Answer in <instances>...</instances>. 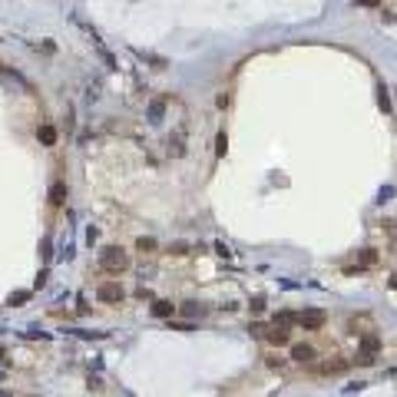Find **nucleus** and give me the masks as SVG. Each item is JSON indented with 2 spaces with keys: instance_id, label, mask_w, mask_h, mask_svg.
<instances>
[{
  "instance_id": "obj_1",
  "label": "nucleus",
  "mask_w": 397,
  "mask_h": 397,
  "mask_svg": "<svg viewBox=\"0 0 397 397\" xmlns=\"http://www.w3.org/2000/svg\"><path fill=\"white\" fill-rule=\"evenodd\" d=\"M100 265L106 271H126L129 268V255L123 248H103L100 252Z\"/></svg>"
},
{
  "instance_id": "obj_2",
  "label": "nucleus",
  "mask_w": 397,
  "mask_h": 397,
  "mask_svg": "<svg viewBox=\"0 0 397 397\" xmlns=\"http://www.w3.org/2000/svg\"><path fill=\"white\" fill-rule=\"evenodd\" d=\"M295 321L301 324L305 331H318V328H324V311H318V308H311V311H301V315H295Z\"/></svg>"
},
{
  "instance_id": "obj_3",
  "label": "nucleus",
  "mask_w": 397,
  "mask_h": 397,
  "mask_svg": "<svg viewBox=\"0 0 397 397\" xmlns=\"http://www.w3.org/2000/svg\"><path fill=\"white\" fill-rule=\"evenodd\" d=\"M96 295H100V301H123V285H116V282H103Z\"/></svg>"
},
{
  "instance_id": "obj_4",
  "label": "nucleus",
  "mask_w": 397,
  "mask_h": 397,
  "mask_svg": "<svg viewBox=\"0 0 397 397\" xmlns=\"http://www.w3.org/2000/svg\"><path fill=\"white\" fill-rule=\"evenodd\" d=\"M378 351H381V338L378 334H361V354H371V358H378Z\"/></svg>"
},
{
  "instance_id": "obj_5",
  "label": "nucleus",
  "mask_w": 397,
  "mask_h": 397,
  "mask_svg": "<svg viewBox=\"0 0 397 397\" xmlns=\"http://www.w3.org/2000/svg\"><path fill=\"white\" fill-rule=\"evenodd\" d=\"M291 358L301 361V364H308V361H315V347L311 344H295L291 347Z\"/></svg>"
},
{
  "instance_id": "obj_6",
  "label": "nucleus",
  "mask_w": 397,
  "mask_h": 397,
  "mask_svg": "<svg viewBox=\"0 0 397 397\" xmlns=\"http://www.w3.org/2000/svg\"><path fill=\"white\" fill-rule=\"evenodd\" d=\"M172 311H176V305H172V301H166V298L152 301V315H156V318H172Z\"/></svg>"
},
{
  "instance_id": "obj_7",
  "label": "nucleus",
  "mask_w": 397,
  "mask_h": 397,
  "mask_svg": "<svg viewBox=\"0 0 397 397\" xmlns=\"http://www.w3.org/2000/svg\"><path fill=\"white\" fill-rule=\"evenodd\" d=\"M262 338H268V344H278V347L288 344V331H285V328H271V331H265Z\"/></svg>"
},
{
  "instance_id": "obj_8",
  "label": "nucleus",
  "mask_w": 397,
  "mask_h": 397,
  "mask_svg": "<svg viewBox=\"0 0 397 397\" xmlns=\"http://www.w3.org/2000/svg\"><path fill=\"white\" fill-rule=\"evenodd\" d=\"M37 139H40L43 146H53V143H57V129H53L50 123H43V126L37 129Z\"/></svg>"
},
{
  "instance_id": "obj_9",
  "label": "nucleus",
  "mask_w": 397,
  "mask_h": 397,
  "mask_svg": "<svg viewBox=\"0 0 397 397\" xmlns=\"http://www.w3.org/2000/svg\"><path fill=\"white\" fill-rule=\"evenodd\" d=\"M162 109H166V100H152V103H149V123H159V120H162Z\"/></svg>"
},
{
  "instance_id": "obj_10",
  "label": "nucleus",
  "mask_w": 397,
  "mask_h": 397,
  "mask_svg": "<svg viewBox=\"0 0 397 397\" xmlns=\"http://www.w3.org/2000/svg\"><path fill=\"white\" fill-rule=\"evenodd\" d=\"M347 371V361H324L321 364V374H341Z\"/></svg>"
},
{
  "instance_id": "obj_11",
  "label": "nucleus",
  "mask_w": 397,
  "mask_h": 397,
  "mask_svg": "<svg viewBox=\"0 0 397 397\" xmlns=\"http://www.w3.org/2000/svg\"><path fill=\"white\" fill-rule=\"evenodd\" d=\"M50 202H53V205H63V202H66V185L63 182H57L50 189Z\"/></svg>"
},
{
  "instance_id": "obj_12",
  "label": "nucleus",
  "mask_w": 397,
  "mask_h": 397,
  "mask_svg": "<svg viewBox=\"0 0 397 397\" xmlns=\"http://www.w3.org/2000/svg\"><path fill=\"white\" fill-rule=\"evenodd\" d=\"M182 132H176V136H169V156H182V149H185V146H182Z\"/></svg>"
},
{
  "instance_id": "obj_13",
  "label": "nucleus",
  "mask_w": 397,
  "mask_h": 397,
  "mask_svg": "<svg viewBox=\"0 0 397 397\" xmlns=\"http://www.w3.org/2000/svg\"><path fill=\"white\" fill-rule=\"evenodd\" d=\"M182 311H185V315H189V318H196V315L202 318V315H205V308H202L199 301H185V305H182Z\"/></svg>"
},
{
  "instance_id": "obj_14",
  "label": "nucleus",
  "mask_w": 397,
  "mask_h": 397,
  "mask_svg": "<svg viewBox=\"0 0 397 397\" xmlns=\"http://www.w3.org/2000/svg\"><path fill=\"white\" fill-rule=\"evenodd\" d=\"M136 248H139V252H152V248H156V239H149V235H143V239L136 242Z\"/></svg>"
},
{
  "instance_id": "obj_15",
  "label": "nucleus",
  "mask_w": 397,
  "mask_h": 397,
  "mask_svg": "<svg viewBox=\"0 0 397 397\" xmlns=\"http://www.w3.org/2000/svg\"><path fill=\"white\" fill-rule=\"evenodd\" d=\"M291 321H295V315H288V311H282V315H275V328H288Z\"/></svg>"
},
{
  "instance_id": "obj_16",
  "label": "nucleus",
  "mask_w": 397,
  "mask_h": 397,
  "mask_svg": "<svg viewBox=\"0 0 397 397\" xmlns=\"http://www.w3.org/2000/svg\"><path fill=\"white\" fill-rule=\"evenodd\" d=\"M374 262H378V255H374L371 248H364V252H361V262H358V265H361V268H367V265H374Z\"/></svg>"
},
{
  "instance_id": "obj_17",
  "label": "nucleus",
  "mask_w": 397,
  "mask_h": 397,
  "mask_svg": "<svg viewBox=\"0 0 397 397\" xmlns=\"http://www.w3.org/2000/svg\"><path fill=\"white\" fill-rule=\"evenodd\" d=\"M225 146H228L225 132H219V139H215V152H219V156H225Z\"/></svg>"
},
{
  "instance_id": "obj_18",
  "label": "nucleus",
  "mask_w": 397,
  "mask_h": 397,
  "mask_svg": "<svg viewBox=\"0 0 397 397\" xmlns=\"http://www.w3.org/2000/svg\"><path fill=\"white\" fill-rule=\"evenodd\" d=\"M27 298H30V291H13V295H10V305H24Z\"/></svg>"
},
{
  "instance_id": "obj_19",
  "label": "nucleus",
  "mask_w": 397,
  "mask_h": 397,
  "mask_svg": "<svg viewBox=\"0 0 397 397\" xmlns=\"http://www.w3.org/2000/svg\"><path fill=\"white\" fill-rule=\"evenodd\" d=\"M378 103H381V109H391V100H387V93L381 89V96H378Z\"/></svg>"
},
{
  "instance_id": "obj_20",
  "label": "nucleus",
  "mask_w": 397,
  "mask_h": 397,
  "mask_svg": "<svg viewBox=\"0 0 397 397\" xmlns=\"http://www.w3.org/2000/svg\"><path fill=\"white\" fill-rule=\"evenodd\" d=\"M172 252H176V255H185V252H189V245H185V242H176V245H172Z\"/></svg>"
},
{
  "instance_id": "obj_21",
  "label": "nucleus",
  "mask_w": 397,
  "mask_h": 397,
  "mask_svg": "<svg viewBox=\"0 0 397 397\" xmlns=\"http://www.w3.org/2000/svg\"><path fill=\"white\" fill-rule=\"evenodd\" d=\"M358 364L367 367V364H374V358H371V354H358Z\"/></svg>"
},
{
  "instance_id": "obj_22",
  "label": "nucleus",
  "mask_w": 397,
  "mask_h": 397,
  "mask_svg": "<svg viewBox=\"0 0 397 397\" xmlns=\"http://www.w3.org/2000/svg\"><path fill=\"white\" fill-rule=\"evenodd\" d=\"M265 308V298H252V311H262Z\"/></svg>"
},
{
  "instance_id": "obj_23",
  "label": "nucleus",
  "mask_w": 397,
  "mask_h": 397,
  "mask_svg": "<svg viewBox=\"0 0 397 397\" xmlns=\"http://www.w3.org/2000/svg\"><path fill=\"white\" fill-rule=\"evenodd\" d=\"M358 4H361V7H374V4H378V0H358Z\"/></svg>"
},
{
  "instance_id": "obj_24",
  "label": "nucleus",
  "mask_w": 397,
  "mask_h": 397,
  "mask_svg": "<svg viewBox=\"0 0 397 397\" xmlns=\"http://www.w3.org/2000/svg\"><path fill=\"white\" fill-rule=\"evenodd\" d=\"M0 361H7V358H4V344H0Z\"/></svg>"
},
{
  "instance_id": "obj_25",
  "label": "nucleus",
  "mask_w": 397,
  "mask_h": 397,
  "mask_svg": "<svg viewBox=\"0 0 397 397\" xmlns=\"http://www.w3.org/2000/svg\"><path fill=\"white\" fill-rule=\"evenodd\" d=\"M0 397H13V394H7V391H0Z\"/></svg>"
},
{
  "instance_id": "obj_26",
  "label": "nucleus",
  "mask_w": 397,
  "mask_h": 397,
  "mask_svg": "<svg viewBox=\"0 0 397 397\" xmlns=\"http://www.w3.org/2000/svg\"><path fill=\"white\" fill-rule=\"evenodd\" d=\"M391 285H394V288H397V275H394V282H391Z\"/></svg>"
},
{
  "instance_id": "obj_27",
  "label": "nucleus",
  "mask_w": 397,
  "mask_h": 397,
  "mask_svg": "<svg viewBox=\"0 0 397 397\" xmlns=\"http://www.w3.org/2000/svg\"><path fill=\"white\" fill-rule=\"evenodd\" d=\"M27 397H40V394H27Z\"/></svg>"
},
{
  "instance_id": "obj_28",
  "label": "nucleus",
  "mask_w": 397,
  "mask_h": 397,
  "mask_svg": "<svg viewBox=\"0 0 397 397\" xmlns=\"http://www.w3.org/2000/svg\"><path fill=\"white\" fill-rule=\"evenodd\" d=\"M0 378H4V371H0Z\"/></svg>"
}]
</instances>
